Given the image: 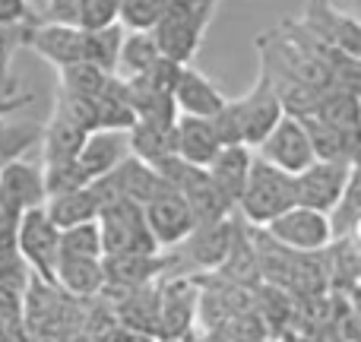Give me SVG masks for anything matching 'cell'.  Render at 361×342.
Listing matches in <instances>:
<instances>
[{
    "label": "cell",
    "mask_w": 361,
    "mask_h": 342,
    "mask_svg": "<svg viewBox=\"0 0 361 342\" xmlns=\"http://www.w3.org/2000/svg\"><path fill=\"white\" fill-rule=\"evenodd\" d=\"M292 206H295V178L254 156L247 184H244V193L238 200L241 219L247 225H254V228H267L273 219H279Z\"/></svg>",
    "instance_id": "6da1fadb"
},
{
    "label": "cell",
    "mask_w": 361,
    "mask_h": 342,
    "mask_svg": "<svg viewBox=\"0 0 361 342\" xmlns=\"http://www.w3.org/2000/svg\"><path fill=\"white\" fill-rule=\"evenodd\" d=\"M212 10H216V4H209V0H169L162 19L152 29L162 57L180 63V67L190 63L206 35Z\"/></svg>",
    "instance_id": "7a4b0ae2"
},
{
    "label": "cell",
    "mask_w": 361,
    "mask_h": 342,
    "mask_svg": "<svg viewBox=\"0 0 361 342\" xmlns=\"http://www.w3.org/2000/svg\"><path fill=\"white\" fill-rule=\"evenodd\" d=\"M102 248L105 257H133V254H159V244L146 225L143 206L130 200H111L99 212Z\"/></svg>",
    "instance_id": "3957f363"
},
{
    "label": "cell",
    "mask_w": 361,
    "mask_h": 342,
    "mask_svg": "<svg viewBox=\"0 0 361 342\" xmlns=\"http://www.w3.org/2000/svg\"><path fill=\"white\" fill-rule=\"evenodd\" d=\"M13 241H16V250L29 267V273H35V279H42L44 286H54L57 260H61V228L48 219L44 206L23 212L16 219Z\"/></svg>",
    "instance_id": "277c9868"
},
{
    "label": "cell",
    "mask_w": 361,
    "mask_h": 342,
    "mask_svg": "<svg viewBox=\"0 0 361 342\" xmlns=\"http://www.w3.org/2000/svg\"><path fill=\"white\" fill-rule=\"evenodd\" d=\"M260 231L269 241L279 244V248L292 250V254H324L336 241L330 216L317 209H307V206H292V209L282 212L279 219H273Z\"/></svg>",
    "instance_id": "5b68a950"
},
{
    "label": "cell",
    "mask_w": 361,
    "mask_h": 342,
    "mask_svg": "<svg viewBox=\"0 0 361 342\" xmlns=\"http://www.w3.org/2000/svg\"><path fill=\"white\" fill-rule=\"evenodd\" d=\"M254 156L276 165V169L288 171V174H298V171H305L307 165L317 162L311 133H307L305 121L295 118V114H282L279 124H276L273 130L263 137V143L254 149Z\"/></svg>",
    "instance_id": "8992f818"
},
{
    "label": "cell",
    "mask_w": 361,
    "mask_h": 342,
    "mask_svg": "<svg viewBox=\"0 0 361 342\" xmlns=\"http://www.w3.org/2000/svg\"><path fill=\"white\" fill-rule=\"evenodd\" d=\"M143 216L149 225L152 238H156L159 250L162 248H180L190 238V231L197 228V216H193L190 203L162 181L156 193L143 203Z\"/></svg>",
    "instance_id": "52a82bcc"
},
{
    "label": "cell",
    "mask_w": 361,
    "mask_h": 342,
    "mask_svg": "<svg viewBox=\"0 0 361 342\" xmlns=\"http://www.w3.org/2000/svg\"><path fill=\"white\" fill-rule=\"evenodd\" d=\"M48 203V184H44V165L32 159H10L0 165V209L10 219H19L23 212L38 209Z\"/></svg>",
    "instance_id": "ba28073f"
},
{
    "label": "cell",
    "mask_w": 361,
    "mask_h": 342,
    "mask_svg": "<svg viewBox=\"0 0 361 342\" xmlns=\"http://www.w3.org/2000/svg\"><path fill=\"white\" fill-rule=\"evenodd\" d=\"M355 162H326L317 159L314 165H307L305 171L292 174L295 178V206H307V209H317L330 216L336 209L339 197H343L345 184H349V174Z\"/></svg>",
    "instance_id": "9c48e42d"
},
{
    "label": "cell",
    "mask_w": 361,
    "mask_h": 342,
    "mask_svg": "<svg viewBox=\"0 0 361 342\" xmlns=\"http://www.w3.org/2000/svg\"><path fill=\"white\" fill-rule=\"evenodd\" d=\"M305 29L326 51H336L345 57H361V19L339 13L330 0H311L307 4Z\"/></svg>",
    "instance_id": "30bf717a"
},
{
    "label": "cell",
    "mask_w": 361,
    "mask_h": 342,
    "mask_svg": "<svg viewBox=\"0 0 361 342\" xmlns=\"http://www.w3.org/2000/svg\"><path fill=\"white\" fill-rule=\"evenodd\" d=\"M235 111H238V118H241L244 146L257 149V146L263 143V137L279 124V118L286 114V108H282V102H279V95H276L269 76L260 70V76H257L254 86H250L241 99H235Z\"/></svg>",
    "instance_id": "8fae6325"
},
{
    "label": "cell",
    "mask_w": 361,
    "mask_h": 342,
    "mask_svg": "<svg viewBox=\"0 0 361 342\" xmlns=\"http://www.w3.org/2000/svg\"><path fill=\"white\" fill-rule=\"evenodd\" d=\"M25 44H29L44 63L63 70V67H70V63L82 61V51H86V29L51 23V19H38V23H32L29 29H25Z\"/></svg>",
    "instance_id": "7c38bea8"
},
{
    "label": "cell",
    "mask_w": 361,
    "mask_h": 342,
    "mask_svg": "<svg viewBox=\"0 0 361 342\" xmlns=\"http://www.w3.org/2000/svg\"><path fill=\"white\" fill-rule=\"evenodd\" d=\"M171 99H175V108H178V118H206L212 121L219 111L225 108V95L219 92V86L203 76L200 70H193L190 63H184L175 80V89H171Z\"/></svg>",
    "instance_id": "4fadbf2b"
},
{
    "label": "cell",
    "mask_w": 361,
    "mask_h": 342,
    "mask_svg": "<svg viewBox=\"0 0 361 342\" xmlns=\"http://www.w3.org/2000/svg\"><path fill=\"white\" fill-rule=\"evenodd\" d=\"M124 159H130V137L127 130H89L82 140V149L76 165L86 174V181H99L111 174Z\"/></svg>",
    "instance_id": "5bb4252c"
},
{
    "label": "cell",
    "mask_w": 361,
    "mask_h": 342,
    "mask_svg": "<svg viewBox=\"0 0 361 342\" xmlns=\"http://www.w3.org/2000/svg\"><path fill=\"white\" fill-rule=\"evenodd\" d=\"M86 127L73 118L67 105L61 99L54 102L48 127L42 130V152H44V165H63V162H76L86 140Z\"/></svg>",
    "instance_id": "9a60e30c"
},
{
    "label": "cell",
    "mask_w": 361,
    "mask_h": 342,
    "mask_svg": "<svg viewBox=\"0 0 361 342\" xmlns=\"http://www.w3.org/2000/svg\"><path fill=\"white\" fill-rule=\"evenodd\" d=\"M219 152H222V140H219L212 121L184 118V114L175 121V156L178 159L197 165V169H209Z\"/></svg>",
    "instance_id": "2e32d148"
},
{
    "label": "cell",
    "mask_w": 361,
    "mask_h": 342,
    "mask_svg": "<svg viewBox=\"0 0 361 342\" xmlns=\"http://www.w3.org/2000/svg\"><path fill=\"white\" fill-rule=\"evenodd\" d=\"M54 286L73 298H95L105 288V257L61 254Z\"/></svg>",
    "instance_id": "e0dca14e"
},
{
    "label": "cell",
    "mask_w": 361,
    "mask_h": 342,
    "mask_svg": "<svg viewBox=\"0 0 361 342\" xmlns=\"http://www.w3.org/2000/svg\"><path fill=\"white\" fill-rule=\"evenodd\" d=\"M184 248L193 257V263L206 269H222L225 260L231 257V248H235V225H231V219L200 222L184 241Z\"/></svg>",
    "instance_id": "ac0fdd59"
},
{
    "label": "cell",
    "mask_w": 361,
    "mask_h": 342,
    "mask_svg": "<svg viewBox=\"0 0 361 342\" xmlns=\"http://www.w3.org/2000/svg\"><path fill=\"white\" fill-rule=\"evenodd\" d=\"M250 165H254V149L250 146H222V152L206 169L212 184H216V190L222 193V200L231 209H238V200H241L244 184H247Z\"/></svg>",
    "instance_id": "d6986e66"
},
{
    "label": "cell",
    "mask_w": 361,
    "mask_h": 342,
    "mask_svg": "<svg viewBox=\"0 0 361 342\" xmlns=\"http://www.w3.org/2000/svg\"><path fill=\"white\" fill-rule=\"evenodd\" d=\"M44 212H48L51 222L63 231V228H73V225H82V222H95L102 212V200L92 184H82V187H73V190L48 197Z\"/></svg>",
    "instance_id": "ffe728a7"
},
{
    "label": "cell",
    "mask_w": 361,
    "mask_h": 342,
    "mask_svg": "<svg viewBox=\"0 0 361 342\" xmlns=\"http://www.w3.org/2000/svg\"><path fill=\"white\" fill-rule=\"evenodd\" d=\"M307 118H317L320 124L333 127V130L361 143V95L343 92V89H326L320 95L314 114H307Z\"/></svg>",
    "instance_id": "44dd1931"
},
{
    "label": "cell",
    "mask_w": 361,
    "mask_h": 342,
    "mask_svg": "<svg viewBox=\"0 0 361 342\" xmlns=\"http://www.w3.org/2000/svg\"><path fill=\"white\" fill-rule=\"evenodd\" d=\"M162 61V51L156 44L152 32H124V44H121V57H118V70L114 76L118 80H140L146 70H152Z\"/></svg>",
    "instance_id": "7402d4cb"
},
{
    "label": "cell",
    "mask_w": 361,
    "mask_h": 342,
    "mask_svg": "<svg viewBox=\"0 0 361 342\" xmlns=\"http://www.w3.org/2000/svg\"><path fill=\"white\" fill-rule=\"evenodd\" d=\"M127 137H130V156H137L140 162L152 165V169L175 156V127L137 121V124L127 130Z\"/></svg>",
    "instance_id": "603a6c76"
},
{
    "label": "cell",
    "mask_w": 361,
    "mask_h": 342,
    "mask_svg": "<svg viewBox=\"0 0 361 342\" xmlns=\"http://www.w3.org/2000/svg\"><path fill=\"white\" fill-rule=\"evenodd\" d=\"M193 295H187V282H171L159 292V333L165 339H178L190 330Z\"/></svg>",
    "instance_id": "cb8c5ba5"
},
{
    "label": "cell",
    "mask_w": 361,
    "mask_h": 342,
    "mask_svg": "<svg viewBox=\"0 0 361 342\" xmlns=\"http://www.w3.org/2000/svg\"><path fill=\"white\" fill-rule=\"evenodd\" d=\"M124 25L114 23L105 29H86V51H82V61L95 63L105 73L118 70V57H121V44H124Z\"/></svg>",
    "instance_id": "d4e9b609"
},
{
    "label": "cell",
    "mask_w": 361,
    "mask_h": 342,
    "mask_svg": "<svg viewBox=\"0 0 361 342\" xmlns=\"http://www.w3.org/2000/svg\"><path fill=\"white\" fill-rule=\"evenodd\" d=\"M57 73H61V92L70 95V99H99L114 76V73H105V70H99L95 63H86V61L70 63V67L57 70Z\"/></svg>",
    "instance_id": "484cf974"
},
{
    "label": "cell",
    "mask_w": 361,
    "mask_h": 342,
    "mask_svg": "<svg viewBox=\"0 0 361 342\" xmlns=\"http://www.w3.org/2000/svg\"><path fill=\"white\" fill-rule=\"evenodd\" d=\"M358 219H361V165L355 162L352 165V174H349V184H345L343 197H339V203H336V209L330 212L333 238L343 241Z\"/></svg>",
    "instance_id": "4316f807"
},
{
    "label": "cell",
    "mask_w": 361,
    "mask_h": 342,
    "mask_svg": "<svg viewBox=\"0 0 361 342\" xmlns=\"http://www.w3.org/2000/svg\"><path fill=\"white\" fill-rule=\"evenodd\" d=\"M61 254H82V257H105L102 248V228L95 222H82L61 231Z\"/></svg>",
    "instance_id": "83f0119b"
},
{
    "label": "cell",
    "mask_w": 361,
    "mask_h": 342,
    "mask_svg": "<svg viewBox=\"0 0 361 342\" xmlns=\"http://www.w3.org/2000/svg\"><path fill=\"white\" fill-rule=\"evenodd\" d=\"M169 0H121V25L130 32H152Z\"/></svg>",
    "instance_id": "f1b7e54d"
},
{
    "label": "cell",
    "mask_w": 361,
    "mask_h": 342,
    "mask_svg": "<svg viewBox=\"0 0 361 342\" xmlns=\"http://www.w3.org/2000/svg\"><path fill=\"white\" fill-rule=\"evenodd\" d=\"M121 23V0H82L80 29H105Z\"/></svg>",
    "instance_id": "f546056e"
},
{
    "label": "cell",
    "mask_w": 361,
    "mask_h": 342,
    "mask_svg": "<svg viewBox=\"0 0 361 342\" xmlns=\"http://www.w3.org/2000/svg\"><path fill=\"white\" fill-rule=\"evenodd\" d=\"M19 44H25V29H4L0 25V95L10 86V63Z\"/></svg>",
    "instance_id": "4dcf8cb0"
},
{
    "label": "cell",
    "mask_w": 361,
    "mask_h": 342,
    "mask_svg": "<svg viewBox=\"0 0 361 342\" xmlns=\"http://www.w3.org/2000/svg\"><path fill=\"white\" fill-rule=\"evenodd\" d=\"M38 23V13L25 0H0V25L4 29H29Z\"/></svg>",
    "instance_id": "1f68e13d"
},
{
    "label": "cell",
    "mask_w": 361,
    "mask_h": 342,
    "mask_svg": "<svg viewBox=\"0 0 361 342\" xmlns=\"http://www.w3.org/2000/svg\"><path fill=\"white\" fill-rule=\"evenodd\" d=\"M80 13H82V0H48L42 19L63 23V25H80Z\"/></svg>",
    "instance_id": "d6a6232c"
},
{
    "label": "cell",
    "mask_w": 361,
    "mask_h": 342,
    "mask_svg": "<svg viewBox=\"0 0 361 342\" xmlns=\"http://www.w3.org/2000/svg\"><path fill=\"white\" fill-rule=\"evenodd\" d=\"M343 241H352V244H355V248H361V219H358L355 225H352V228H349V235H345Z\"/></svg>",
    "instance_id": "836d02e7"
},
{
    "label": "cell",
    "mask_w": 361,
    "mask_h": 342,
    "mask_svg": "<svg viewBox=\"0 0 361 342\" xmlns=\"http://www.w3.org/2000/svg\"><path fill=\"white\" fill-rule=\"evenodd\" d=\"M25 4H29L32 10L38 13V19H42V13H44V6H48V0H25Z\"/></svg>",
    "instance_id": "e575fe53"
},
{
    "label": "cell",
    "mask_w": 361,
    "mask_h": 342,
    "mask_svg": "<svg viewBox=\"0 0 361 342\" xmlns=\"http://www.w3.org/2000/svg\"><path fill=\"white\" fill-rule=\"evenodd\" d=\"M355 162H358V165H361V152H358V159H355Z\"/></svg>",
    "instance_id": "d590c367"
},
{
    "label": "cell",
    "mask_w": 361,
    "mask_h": 342,
    "mask_svg": "<svg viewBox=\"0 0 361 342\" xmlns=\"http://www.w3.org/2000/svg\"><path fill=\"white\" fill-rule=\"evenodd\" d=\"M209 4H216V0H209Z\"/></svg>",
    "instance_id": "8d00e7d4"
}]
</instances>
